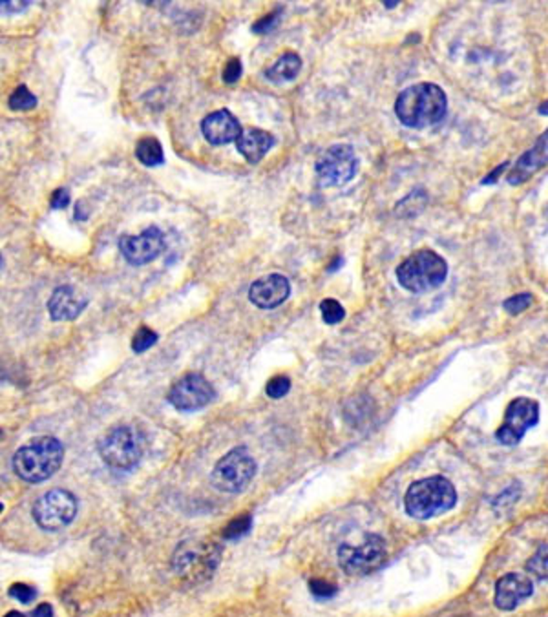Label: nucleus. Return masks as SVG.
I'll use <instances>...</instances> for the list:
<instances>
[{
	"label": "nucleus",
	"instance_id": "1",
	"mask_svg": "<svg viewBox=\"0 0 548 617\" xmlns=\"http://www.w3.org/2000/svg\"><path fill=\"white\" fill-rule=\"evenodd\" d=\"M448 111V97L444 89L433 82H418L395 100V115L407 128H427L440 122Z\"/></svg>",
	"mask_w": 548,
	"mask_h": 617
},
{
	"label": "nucleus",
	"instance_id": "2",
	"mask_svg": "<svg viewBox=\"0 0 548 617\" xmlns=\"http://www.w3.org/2000/svg\"><path fill=\"white\" fill-rule=\"evenodd\" d=\"M457 504L455 486L440 476H426L413 482L404 497L406 513L418 520H427L449 511Z\"/></svg>",
	"mask_w": 548,
	"mask_h": 617
},
{
	"label": "nucleus",
	"instance_id": "3",
	"mask_svg": "<svg viewBox=\"0 0 548 617\" xmlns=\"http://www.w3.org/2000/svg\"><path fill=\"white\" fill-rule=\"evenodd\" d=\"M64 445L53 436H38L24 444L13 456V469L18 478L38 484L47 480L60 467Z\"/></svg>",
	"mask_w": 548,
	"mask_h": 617
},
{
	"label": "nucleus",
	"instance_id": "4",
	"mask_svg": "<svg viewBox=\"0 0 548 617\" xmlns=\"http://www.w3.org/2000/svg\"><path fill=\"white\" fill-rule=\"evenodd\" d=\"M221 560V548L201 539L183 540L172 557L174 573L188 584H199L212 577Z\"/></svg>",
	"mask_w": 548,
	"mask_h": 617
},
{
	"label": "nucleus",
	"instance_id": "5",
	"mask_svg": "<svg viewBox=\"0 0 548 617\" xmlns=\"http://www.w3.org/2000/svg\"><path fill=\"white\" fill-rule=\"evenodd\" d=\"M446 276L448 263L433 250H416L396 267V279L400 287L415 294L440 287Z\"/></svg>",
	"mask_w": 548,
	"mask_h": 617
},
{
	"label": "nucleus",
	"instance_id": "6",
	"mask_svg": "<svg viewBox=\"0 0 548 617\" xmlns=\"http://www.w3.org/2000/svg\"><path fill=\"white\" fill-rule=\"evenodd\" d=\"M258 471L256 460L247 447L239 445L223 455L212 469L210 482L217 491L241 493L252 482Z\"/></svg>",
	"mask_w": 548,
	"mask_h": 617
},
{
	"label": "nucleus",
	"instance_id": "7",
	"mask_svg": "<svg viewBox=\"0 0 548 617\" xmlns=\"http://www.w3.org/2000/svg\"><path fill=\"white\" fill-rule=\"evenodd\" d=\"M99 453L110 467L128 471L141 460V436L130 425H117L99 440Z\"/></svg>",
	"mask_w": 548,
	"mask_h": 617
},
{
	"label": "nucleus",
	"instance_id": "8",
	"mask_svg": "<svg viewBox=\"0 0 548 617\" xmlns=\"http://www.w3.org/2000/svg\"><path fill=\"white\" fill-rule=\"evenodd\" d=\"M387 557L385 540L380 535H367L358 546L342 544L338 548V564L347 575H367L378 570Z\"/></svg>",
	"mask_w": 548,
	"mask_h": 617
},
{
	"label": "nucleus",
	"instance_id": "9",
	"mask_svg": "<svg viewBox=\"0 0 548 617\" xmlns=\"http://www.w3.org/2000/svg\"><path fill=\"white\" fill-rule=\"evenodd\" d=\"M77 515V498L66 489H49L33 506L35 522L47 531H58Z\"/></svg>",
	"mask_w": 548,
	"mask_h": 617
},
{
	"label": "nucleus",
	"instance_id": "10",
	"mask_svg": "<svg viewBox=\"0 0 548 617\" xmlns=\"http://www.w3.org/2000/svg\"><path fill=\"white\" fill-rule=\"evenodd\" d=\"M316 175L323 186H342L358 170V157L351 144H332L316 159Z\"/></svg>",
	"mask_w": 548,
	"mask_h": 617
},
{
	"label": "nucleus",
	"instance_id": "11",
	"mask_svg": "<svg viewBox=\"0 0 548 617\" xmlns=\"http://www.w3.org/2000/svg\"><path fill=\"white\" fill-rule=\"evenodd\" d=\"M537 422H539V403L532 398L519 396L508 403L502 424L495 431V438L502 445H517L522 440L524 433Z\"/></svg>",
	"mask_w": 548,
	"mask_h": 617
},
{
	"label": "nucleus",
	"instance_id": "12",
	"mask_svg": "<svg viewBox=\"0 0 548 617\" xmlns=\"http://www.w3.org/2000/svg\"><path fill=\"white\" fill-rule=\"evenodd\" d=\"M216 398L212 383L199 372L181 376L168 391V402L179 411H197Z\"/></svg>",
	"mask_w": 548,
	"mask_h": 617
},
{
	"label": "nucleus",
	"instance_id": "13",
	"mask_svg": "<svg viewBox=\"0 0 548 617\" xmlns=\"http://www.w3.org/2000/svg\"><path fill=\"white\" fill-rule=\"evenodd\" d=\"M163 248H164L163 232L153 225L144 228L137 235L124 234L119 239V250H121L122 257L130 265H135V267L153 261L155 257H159Z\"/></svg>",
	"mask_w": 548,
	"mask_h": 617
},
{
	"label": "nucleus",
	"instance_id": "14",
	"mask_svg": "<svg viewBox=\"0 0 548 617\" xmlns=\"http://www.w3.org/2000/svg\"><path fill=\"white\" fill-rule=\"evenodd\" d=\"M533 593V582L522 573H506L495 582L493 602L502 612L515 610Z\"/></svg>",
	"mask_w": 548,
	"mask_h": 617
},
{
	"label": "nucleus",
	"instance_id": "15",
	"mask_svg": "<svg viewBox=\"0 0 548 617\" xmlns=\"http://www.w3.org/2000/svg\"><path fill=\"white\" fill-rule=\"evenodd\" d=\"M290 294V283L281 274H269L256 279L248 288V299L258 308H276Z\"/></svg>",
	"mask_w": 548,
	"mask_h": 617
},
{
	"label": "nucleus",
	"instance_id": "16",
	"mask_svg": "<svg viewBox=\"0 0 548 617\" xmlns=\"http://www.w3.org/2000/svg\"><path fill=\"white\" fill-rule=\"evenodd\" d=\"M201 131L210 144L219 146V144L236 142V139L241 133V124L228 110L223 108V110L208 113L201 120Z\"/></svg>",
	"mask_w": 548,
	"mask_h": 617
},
{
	"label": "nucleus",
	"instance_id": "17",
	"mask_svg": "<svg viewBox=\"0 0 548 617\" xmlns=\"http://www.w3.org/2000/svg\"><path fill=\"white\" fill-rule=\"evenodd\" d=\"M86 305L88 298L84 294H80L71 285H62L53 290L47 301V310L55 321H66L75 319L86 308Z\"/></svg>",
	"mask_w": 548,
	"mask_h": 617
},
{
	"label": "nucleus",
	"instance_id": "18",
	"mask_svg": "<svg viewBox=\"0 0 548 617\" xmlns=\"http://www.w3.org/2000/svg\"><path fill=\"white\" fill-rule=\"evenodd\" d=\"M546 135H548V133L544 131V133L537 139L535 146H533L532 150L524 152V153L517 159V162L513 164V168H511L510 173L506 175V179H508L510 184H521V183H524L526 179H530L537 170H541V168L546 164V141H548Z\"/></svg>",
	"mask_w": 548,
	"mask_h": 617
},
{
	"label": "nucleus",
	"instance_id": "19",
	"mask_svg": "<svg viewBox=\"0 0 548 617\" xmlns=\"http://www.w3.org/2000/svg\"><path fill=\"white\" fill-rule=\"evenodd\" d=\"M274 142L276 139L272 133L259 128H247L241 130L239 137L236 139V148L248 164H258L274 146Z\"/></svg>",
	"mask_w": 548,
	"mask_h": 617
},
{
	"label": "nucleus",
	"instance_id": "20",
	"mask_svg": "<svg viewBox=\"0 0 548 617\" xmlns=\"http://www.w3.org/2000/svg\"><path fill=\"white\" fill-rule=\"evenodd\" d=\"M301 69V58L298 53L294 51H287L283 53L270 68L265 69V77L270 80V82H287V80H292L296 78V75L300 73Z\"/></svg>",
	"mask_w": 548,
	"mask_h": 617
},
{
	"label": "nucleus",
	"instance_id": "21",
	"mask_svg": "<svg viewBox=\"0 0 548 617\" xmlns=\"http://www.w3.org/2000/svg\"><path fill=\"white\" fill-rule=\"evenodd\" d=\"M135 157L144 164V166H159L164 162V153L161 142L148 135L137 141L135 144Z\"/></svg>",
	"mask_w": 548,
	"mask_h": 617
},
{
	"label": "nucleus",
	"instance_id": "22",
	"mask_svg": "<svg viewBox=\"0 0 548 617\" xmlns=\"http://www.w3.org/2000/svg\"><path fill=\"white\" fill-rule=\"evenodd\" d=\"M7 106H9L13 111H27V110H33V108L37 106V97L29 91L27 86L20 84V86L15 88L13 93L9 95Z\"/></svg>",
	"mask_w": 548,
	"mask_h": 617
},
{
	"label": "nucleus",
	"instance_id": "23",
	"mask_svg": "<svg viewBox=\"0 0 548 617\" xmlns=\"http://www.w3.org/2000/svg\"><path fill=\"white\" fill-rule=\"evenodd\" d=\"M250 528H252V515L245 513V515H239V517L232 518L225 526V529L221 531V537L225 540H237V539L245 537L250 531Z\"/></svg>",
	"mask_w": 548,
	"mask_h": 617
},
{
	"label": "nucleus",
	"instance_id": "24",
	"mask_svg": "<svg viewBox=\"0 0 548 617\" xmlns=\"http://www.w3.org/2000/svg\"><path fill=\"white\" fill-rule=\"evenodd\" d=\"M546 551H548V548H546V542H544L537 548V551L526 562V570L539 580H546V575H548V571H546V557H548Z\"/></svg>",
	"mask_w": 548,
	"mask_h": 617
},
{
	"label": "nucleus",
	"instance_id": "25",
	"mask_svg": "<svg viewBox=\"0 0 548 617\" xmlns=\"http://www.w3.org/2000/svg\"><path fill=\"white\" fill-rule=\"evenodd\" d=\"M320 312H321V319H323L327 325H336V323H340V321L345 318L343 307L340 305V301H336V299H332V298L321 299V303H320Z\"/></svg>",
	"mask_w": 548,
	"mask_h": 617
},
{
	"label": "nucleus",
	"instance_id": "26",
	"mask_svg": "<svg viewBox=\"0 0 548 617\" xmlns=\"http://www.w3.org/2000/svg\"><path fill=\"white\" fill-rule=\"evenodd\" d=\"M155 341H157V334H155V330H152V329H148V327H139L137 329V332L133 334V340H132V349H133V352H137V354H141V352H144V350H148L152 345H155Z\"/></svg>",
	"mask_w": 548,
	"mask_h": 617
},
{
	"label": "nucleus",
	"instance_id": "27",
	"mask_svg": "<svg viewBox=\"0 0 548 617\" xmlns=\"http://www.w3.org/2000/svg\"><path fill=\"white\" fill-rule=\"evenodd\" d=\"M532 301H533V298H532L530 292H521V294H515V296H510L508 299H504L502 308L508 314L515 316V314H521L522 310H526L532 305Z\"/></svg>",
	"mask_w": 548,
	"mask_h": 617
},
{
	"label": "nucleus",
	"instance_id": "28",
	"mask_svg": "<svg viewBox=\"0 0 548 617\" xmlns=\"http://www.w3.org/2000/svg\"><path fill=\"white\" fill-rule=\"evenodd\" d=\"M289 391H290V380H289V376H285V374L272 376V378L267 382V385H265L267 396H269V398H274V400L285 396Z\"/></svg>",
	"mask_w": 548,
	"mask_h": 617
},
{
	"label": "nucleus",
	"instance_id": "29",
	"mask_svg": "<svg viewBox=\"0 0 548 617\" xmlns=\"http://www.w3.org/2000/svg\"><path fill=\"white\" fill-rule=\"evenodd\" d=\"M309 590L316 599H331L338 593V586L321 579H311L309 580Z\"/></svg>",
	"mask_w": 548,
	"mask_h": 617
},
{
	"label": "nucleus",
	"instance_id": "30",
	"mask_svg": "<svg viewBox=\"0 0 548 617\" xmlns=\"http://www.w3.org/2000/svg\"><path fill=\"white\" fill-rule=\"evenodd\" d=\"M7 593H9V597H13L15 601H18L22 604H29L35 599V595H37L35 588L29 586V584H26V582H15V584H11L9 590H7Z\"/></svg>",
	"mask_w": 548,
	"mask_h": 617
},
{
	"label": "nucleus",
	"instance_id": "31",
	"mask_svg": "<svg viewBox=\"0 0 548 617\" xmlns=\"http://www.w3.org/2000/svg\"><path fill=\"white\" fill-rule=\"evenodd\" d=\"M241 71H243L241 60H239L237 57H232V58L225 64V68H223V80H225L227 84H234V82L239 80Z\"/></svg>",
	"mask_w": 548,
	"mask_h": 617
},
{
	"label": "nucleus",
	"instance_id": "32",
	"mask_svg": "<svg viewBox=\"0 0 548 617\" xmlns=\"http://www.w3.org/2000/svg\"><path fill=\"white\" fill-rule=\"evenodd\" d=\"M278 16H279V9H276V11L269 13L267 16L259 18V20H258V22L252 26V31H254V33H258V35H265L267 31H270V29L274 27V24L278 22Z\"/></svg>",
	"mask_w": 548,
	"mask_h": 617
},
{
	"label": "nucleus",
	"instance_id": "33",
	"mask_svg": "<svg viewBox=\"0 0 548 617\" xmlns=\"http://www.w3.org/2000/svg\"><path fill=\"white\" fill-rule=\"evenodd\" d=\"M29 0L18 2V0H0V15H13V13H20L26 7H29Z\"/></svg>",
	"mask_w": 548,
	"mask_h": 617
},
{
	"label": "nucleus",
	"instance_id": "34",
	"mask_svg": "<svg viewBox=\"0 0 548 617\" xmlns=\"http://www.w3.org/2000/svg\"><path fill=\"white\" fill-rule=\"evenodd\" d=\"M49 204L53 210H60V208H66L69 204V192L66 188H57L53 193H51V199H49Z\"/></svg>",
	"mask_w": 548,
	"mask_h": 617
},
{
	"label": "nucleus",
	"instance_id": "35",
	"mask_svg": "<svg viewBox=\"0 0 548 617\" xmlns=\"http://www.w3.org/2000/svg\"><path fill=\"white\" fill-rule=\"evenodd\" d=\"M31 617H55V613H53V608H51V604H47V602H42V604H38V606L33 610Z\"/></svg>",
	"mask_w": 548,
	"mask_h": 617
},
{
	"label": "nucleus",
	"instance_id": "36",
	"mask_svg": "<svg viewBox=\"0 0 548 617\" xmlns=\"http://www.w3.org/2000/svg\"><path fill=\"white\" fill-rule=\"evenodd\" d=\"M508 168V162H502V164H499L488 177H484V181H482V184H491V183H495V177L499 175V173H502L504 170Z\"/></svg>",
	"mask_w": 548,
	"mask_h": 617
},
{
	"label": "nucleus",
	"instance_id": "37",
	"mask_svg": "<svg viewBox=\"0 0 548 617\" xmlns=\"http://www.w3.org/2000/svg\"><path fill=\"white\" fill-rule=\"evenodd\" d=\"M5 617H26V615H22L20 612H9Z\"/></svg>",
	"mask_w": 548,
	"mask_h": 617
},
{
	"label": "nucleus",
	"instance_id": "38",
	"mask_svg": "<svg viewBox=\"0 0 548 617\" xmlns=\"http://www.w3.org/2000/svg\"><path fill=\"white\" fill-rule=\"evenodd\" d=\"M385 4V7H395L398 2H384Z\"/></svg>",
	"mask_w": 548,
	"mask_h": 617
},
{
	"label": "nucleus",
	"instance_id": "39",
	"mask_svg": "<svg viewBox=\"0 0 548 617\" xmlns=\"http://www.w3.org/2000/svg\"><path fill=\"white\" fill-rule=\"evenodd\" d=\"M2 509H4V506H2V504H0V513H2Z\"/></svg>",
	"mask_w": 548,
	"mask_h": 617
},
{
	"label": "nucleus",
	"instance_id": "40",
	"mask_svg": "<svg viewBox=\"0 0 548 617\" xmlns=\"http://www.w3.org/2000/svg\"><path fill=\"white\" fill-rule=\"evenodd\" d=\"M0 265H2V256H0Z\"/></svg>",
	"mask_w": 548,
	"mask_h": 617
}]
</instances>
